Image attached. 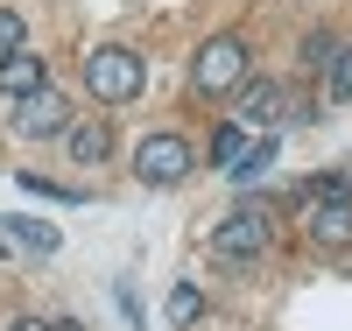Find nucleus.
I'll list each match as a JSON object with an SVG mask.
<instances>
[{
    "label": "nucleus",
    "mask_w": 352,
    "mask_h": 331,
    "mask_svg": "<svg viewBox=\"0 0 352 331\" xmlns=\"http://www.w3.org/2000/svg\"><path fill=\"white\" fill-rule=\"evenodd\" d=\"M282 106H289V99H282V85H268V78H254L247 92H240V113H232V120H240L247 134H254V127H261V134H275V120H282Z\"/></svg>",
    "instance_id": "obj_6"
},
{
    "label": "nucleus",
    "mask_w": 352,
    "mask_h": 331,
    "mask_svg": "<svg viewBox=\"0 0 352 331\" xmlns=\"http://www.w3.org/2000/svg\"><path fill=\"white\" fill-rule=\"evenodd\" d=\"M197 317H204V289H197V282H176V289H169V324L190 331Z\"/></svg>",
    "instance_id": "obj_12"
},
{
    "label": "nucleus",
    "mask_w": 352,
    "mask_h": 331,
    "mask_svg": "<svg viewBox=\"0 0 352 331\" xmlns=\"http://www.w3.org/2000/svg\"><path fill=\"white\" fill-rule=\"evenodd\" d=\"M8 233H14V247H28V254H56V226H43V219H8Z\"/></svg>",
    "instance_id": "obj_13"
},
{
    "label": "nucleus",
    "mask_w": 352,
    "mask_h": 331,
    "mask_svg": "<svg viewBox=\"0 0 352 331\" xmlns=\"http://www.w3.org/2000/svg\"><path fill=\"white\" fill-rule=\"evenodd\" d=\"M64 148H71L78 169H99V162L113 156V127H106L99 113H92V120H71V127H64Z\"/></svg>",
    "instance_id": "obj_7"
},
{
    "label": "nucleus",
    "mask_w": 352,
    "mask_h": 331,
    "mask_svg": "<svg viewBox=\"0 0 352 331\" xmlns=\"http://www.w3.org/2000/svg\"><path fill=\"white\" fill-rule=\"evenodd\" d=\"M21 191H36V197H50V204H85L78 184H50V176H36V169H21Z\"/></svg>",
    "instance_id": "obj_14"
},
{
    "label": "nucleus",
    "mask_w": 352,
    "mask_h": 331,
    "mask_svg": "<svg viewBox=\"0 0 352 331\" xmlns=\"http://www.w3.org/2000/svg\"><path fill=\"white\" fill-rule=\"evenodd\" d=\"M64 127H71V106L56 99L50 85H43V92H28V99H14V134H21V141H50V134H64Z\"/></svg>",
    "instance_id": "obj_5"
},
{
    "label": "nucleus",
    "mask_w": 352,
    "mask_h": 331,
    "mask_svg": "<svg viewBox=\"0 0 352 331\" xmlns=\"http://www.w3.org/2000/svg\"><path fill=\"white\" fill-rule=\"evenodd\" d=\"M50 85V64L36 50H14V56H0V92L8 99H28V92H43Z\"/></svg>",
    "instance_id": "obj_9"
},
{
    "label": "nucleus",
    "mask_w": 352,
    "mask_h": 331,
    "mask_svg": "<svg viewBox=\"0 0 352 331\" xmlns=\"http://www.w3.org/2000/svg\"><path fill=\"white\" fill-rule=\"evenodd\" d=\"M8 247H14V233H8V219H0V254H8Z\"/></svg>",
    "instance_id": "obj_19"
},
{
    "label": "nucleus",
    "mask_w": 352,
    "mask_h": 331,
    "mask_svg": "<svg viewBox=\"0 0 352 331\" xmlns=\"http://www.w3.org/2000/svg\"><path fill=\"white\" fill-rule=\"evenodd\" d=\"M331 99H352V43H338V56H331Z\"/></svg>",
    "instance_id": "obj_17"
},
{
    "label": "nucleus",
    "mask_w": 352,
    "mask_h": 331,
    "mask_svg": "<svg viewBox=\"0 0 352 331\" xmlns=\"http://www.w3.org/2000/svg\"><path fill=\"white\" fill-rule=\"evenodd\" d=\"M141 85H148V64H141L127 43H106V50L85 56V92H92L99 106H127Z\"/></svg>",
    "instance_id": "obj_1"
},
{
    "label": "nucleus",
    "mask_w": 352,
    "mask_h": 331,
    "mask_svg": "<svg viewBox=\"0 0 352 331\" xmlns=\"http://www.w3.org/2000/svg\"><path fill=\"white\" fill-rule=\"evenodd\" d=\"M232 85H247V43L240 36H212L190 56V92L219 99V92H232Z\"/></svg>",
    "instance_id": "obj_3"
},
{
    "label": "nucleus",
    "mask_w": 352,
    "mask_h": 331,
    "mask_svg": "<svg viewBox=\"0 0 352 331\" xmlns=\"http://www.w3.org/2000/svg\"><path fill=\"white\" fill-rule=\"evenodd\" d=\"M8 331H56V324H43V317H14Z\"/></svg>",
    "instance_id": "obj_18"
},
{
    "label": "nucleus",
    "mask_w": 352,
    "mask_h": 331,
    "mask_svg": "<svg viewBox=\"0 0 352 331\" xmlns=\"http://www.w3.org/2000/svg\"><path fill=\"white\" fill-rule=\"evenodd\" d=\"M268 239H275V219L261 212V204H240L232 219H219V226H212V254H219L226 268H247V261L268 254Z\"/></svg>",
    "instance_id": "obj_2"
},
{
    "label": "nucleus",
    "mask_w": 352,
    "mask_h": 331,
    "mask_svg": "<svg viewBox=\"0 0 352 331\" xmlns=\"http://www.w3.org/2000/svg\"><path fill=\"white\" fill-rule=\"evenodd\" d=\"M14 50H28V21L14 8H0V56H14Z\"/></svg>",
    "instance_id": "obj_16"
},
{
    "label": "nucleus",
    "mask_w": 352,
    "mask_h": 331,
    "mask_svg": "<svg viewBox=\"0 0 352 331\" xmlns=\"http://www.w3.org/2000/svg\"><path fill=\"white\" fill-rule=\"evenodd\" d=\"M310 239L317 247H352V197H310Z\"/></svg>",
    "instance_id": "obj_8"
},
{
    "label": "nucleus",
    "mask_w": 352,
    "mask_h": 331,
    "mask_svg": "<svg viewBox=\"0 0 352 331\" xmlns=\"http://www.w3.org/2000/svg\"><path fill=\"white\" fill-rule=\"evenodd\" d=\"M190 169H197V156H190L184 134H148V141L134 148V176H141L148 191H176Z\"/></svg>",
    "instance_id": "obj_4"
},
{
    "label": "nucleus",
    "mask_w": 352,
    "mask_h": 331,
    "mask_svg": "<svg viewBox=\"0 0 352 331\" xmlns=\"http://www.w3.org/2000/svg\"><path fill=\"white\" fill-rule=\"evenodd\" d=\"M247 148H254V141H247V127H240V120H226V127L212 134V162H219V169L232 176V169L247 162Z\"/></svg>",
    "instance_id": "obj_10"
},
{
    "label": "nucleus",
    "mask_w": 352,
    "mask_h": 331,
    "mask_svg": "<svg viewBox=\"0 0 352 331\" xmlns=\"http://www.w3.org/2000/svg\"><path fill=\"white\" fill-rule=\"evenodd\" d=\"M268 169H275V134H261V141L247 148V162L232 169V184H247V191H254V184H268Z\"/></svg>",
    "instance_id": "obj_11"
},
{
    "label": "nucleus",
    "mask_w": 352,
    "mask_h": 331,
    "mask_svg": "<svg viewBox=\"0 0 352 331\" xmlns=\"http://www.w3.org/2000/svg\"><path fill=\"white\" fill-rule=\"evenodd\" d=\"M331 56H338V36H331V28H317V36L303 43V64H310V71H331Z\"/></svg>",
    "instance_id": "obj_15"
}]
</instances>
